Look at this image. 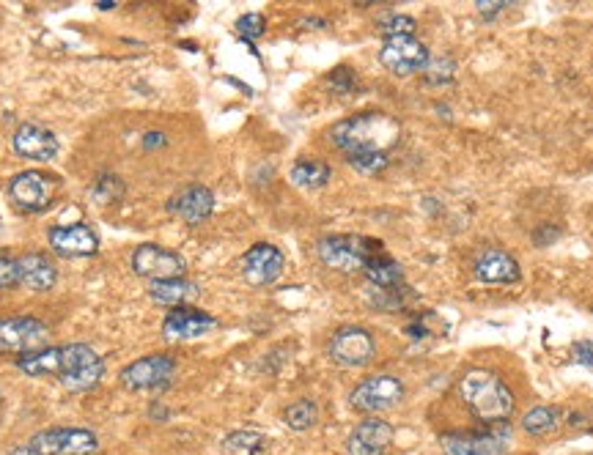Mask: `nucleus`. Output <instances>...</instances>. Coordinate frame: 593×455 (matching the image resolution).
Masks as SVG:
<instances>
[{
	"label": "nucleus",
	"mask_w": 593,
	"mask_h": 455,
	"mask_svg": "<svg viewBox=\"0 0 593 455\" xmlns=\"http://www.w3.org/2000/svg\"><path fill=\"white\" fill-rule=\"evenodd\" d=\"M399 138V121L388 113H379V110H366V113L349 116L330 129L333 146L344 151L346 157L363 154V151H385L388 154L399 143Z\"/></svg>",
	"instance_id": "f257e3e1"
},
{
	"label": "nucleus",
	"mask_w": 593,
	"mask_h": 455,
	"mask_svg": "<svg viewBox=\"0 0 593 455\" xmlns=\"http://www.w3.org/2000/svg\"><path fill=\"white\" fill-rule=\"evenodd\" d=\"M459 398L475 420L484 425L508 423V417L514 414V392L508 390V384L497 373L486 368L464 373L459 379Z\"/></svg>",
	"instance_id": "f03ea898"
},
{
	"label": "nucleus",
	"mask_w": 593,
	"mask_h": 455,
	"mask_svg": "<svg viewBox=\"0 0 593 455\" xmlns=\"http://www.w3.org/2000/svg\"><path fill=\"white\" fill-rule=\"evenodd\" d=\"M377 253H382V242L377 239H366V236H355V233H335V236H324L316 244V255L324 266H330L335 272L344 275H355L363 272L366 264Z\"/></svg>",
	"instance_id": "7ed1b4c3"
},
{
	"label": "nucleus",
	"mask_w": 593,
	"mask_h": 455,
	"mask_svg": "<svg viewBox=\"0 0 593 455\" xmlns=\"http://www.w3.org/2000/svg\"><path fill=\"white\" fill-rule=\"evenodd\" d=\"M58 354H61L58 381L69 392L94 390L99 381H102V376H105V360L91 346H86V343L58 346Z\"/></svg>",
	"instance_id": "20e7f679"
},
{
	"label": "nucleus",
	"mask_w": 593,
	"mask_h": 455,
	"mask_svg": "<svg viewBox=\"0 0 593 455\" xmlns=\"http://www.w3.org/2000/svg\"><path fill=\"white\" fill-rule=\"evenodd\" d=\"M445 455H506L511 447V425H486L484 431H453L440 436Z\"/></svg>",
	"instance_id": "39448f33"
},
{
	"label": "nucleus",
	"mask_w": 593,
	"mask_h": 455,
	"mask_svg": "<svg viewBox=\"0 0 593 455\" xmlns=\"http://www.w3.org/2000/svg\"><path fill=\"white\" fill-rule=\"evenodd\" d=\"M58 192V179L42 170H22L9 184V198L14 209L25 214H39L50 209Z\"/></svg>",
	"instance_id": "423d86ee"
},
{
	"label": "nucleus",
	"mask_w": 593,
	"mask_h": 455,
	"mask_svg": "<svg viewBox=\"0 0 593 455\" xmlns=\"http://www.w3.org/2000/svg\"><path fill=\"white\" fill-rule=\"evenodd\" d=\"M401 398H404V384L396 376H390V373L368 376V379L357 384L355 390L349 392V403L360 414L390 412L393 406H399Z\"/></svg>",
	"instance_id": "0eeeda50"
},
{
	"label": "nucleus",
	"mask_w": 593,
	"mask_h": 455,
	"mask_svg": "<svg viewBox=\"0 0 593 455\" xmlns=\"http://www.w3.org/2000/svg\"><path fill=\"white\" fill-rule=\"evenodd\" d=\"M25 445L36 455H94L99 439L88 428H47L33 434Z\"/></svg>",
	"instance_id": "6e6552de"
},
{
	"label": "nucleus",
	"mask_w": 593,
	"mask_h": 455,
	"mask_svg": "<svg viewBox=\"0 0 593 455\" xmlns=\"http://www.w3.org/2000/svg\"><path fill=\"white\" fill-rule=\"evenodd\" d=\"M50 329L39 318L17 316L0 318V354H31V351L47 349Z\"/></svg>",
	"instance_id": "1a4fd4ad"
},
{
	"label": "nucleus",
	"mask_w": 593,
	"mask_h": 455,
	"mask_svg": "<svg viewBox=\"0 0 593 455\" xmlns=\"http://www.w3.org/2000/svg\"><path fill=\"white\" fill-rule=\"evenodd\" d=\"M130 266L135 275L146 277L149 283H154V280H171V277H184V272H187V264H184L182 255L154 242L138 244L130 258Z\"/></svg>",
	"instance_id": "9d476101"
},
{
	"label": "nucleus",
	"mask_w": 593,
	"mask_h": 455,
	"mask_svg": "<svg viewBox=\"0 0 593 455\" xmlns=\"http://www.w3.org/2000/svg\"><path fill=\"white\" fill-rule=\"evenodd\" d=\"M327 354L341 368H363L377 354V340L363 327H341L330 338Z\"/></svg>",
	"instance_id": "9b49d317"
},
{
	"label": "nucleus",
	"mask_w": 593,
	"mask_h": 455,
	"mask_svg": "<svg viewBox=\"0 0 593 455\" xmlns=\"http://www.w3.org/2000/svg\"><path fill=\"white\" fill-rule=\"evenodd\" d=\"M176 376V360L171 354H149L121 371V384L132 392L162 390Z\"/></svg>",
	"instance_id": "f8f14e48"
},
{
	"label": "nucleus",
	"mask_w": 593,
	"mask_h": 455,
	"mask_svg": "<svg viewBox=\"0 0 593 455\" xmlns=\"http://www.w3.org/2000/svg\"><path fill=\"white\" fill-rule=\"evenodd\" d=\"M429 61H432L429 47H426L423 42H418L415 36H396V39H385L382 50H379V64L399 77L423 72V69L429 66Z\"/></svg>",
	"instance_id": "ddd939ff"
},
{
	"label": "nucleus",
	"mask_w": 593,
	"mask_h": 455,
	"mask_svg": "<svg viewBox=\"0 0 593 455\" xmlns=\"http://www.w3.org/2000/svg\"><path fill=\"white\" fill-rule=\"evenodd\" d=\"M283 269H286V258H283V253L275 244L267 242L253 244L248 253L242 255V261H239V272L245 277V283L253 288H264L278 283Z\"/></svg>",
	"instance_id": "4468645a"
},
{
	"label": "nucleus",
	"mask_w": 593,
	"mask_h": 455,
	"mask_svg": "<svg viewBox=\"0 0 593 455\" xmlns=\"http://www.w3.org/2000/svg\"><path fill=\"white\" fill-rule=\"evenodd\" d=\"M11 146L17 151V157L31 159V162H50L61 154V140L53 129L42 127V124H20L11 135Z\"/></svg>",
	"instance_id": "2eb2a0df"
},
{
	"label": "nucleus",
	"mask_w": 593,
	"mask_h": 455,
	"mask_svg": "<svg viewBox=\"0 0 593 455\" xmlns=\"http://www.w3.org/2000/svg\"><path fill=\"white\" fill-rule=\"evenodd\" d=\"M47 242L61 258H91L99 253L97 231L86 223L55 225L47 231Z\"/></svg>",
	"instance_id": "dca6fc26"
},
{
	"label": "nucleus",
	"mask_w": 593,
	"mask_h": 455,
	"mask_svg": "<svg viewBox=\"0 0 593 455\" xmlns=\"http://www.w3.org/2000/svg\"><path fill=\"white\" fill-rule=\"evenodd\" d=\"M168 212L176 214L187 225L206 223L215 212V192L204 184H190L168 201Z\"/></svg>",
	"instance_id": "f3484780"
},
{
	"label": "nucleus",
	"mask_w": 593,
	"mask_h": 455,
	"mask_svg": "<svg viewBox=\"0 0 593 455\" xmlns=\"http://www.w3.org/2000/svg\"><path fill=\"white\" fill-rule=\"evenodd\" d=\"M393 425L385 420H363L352 428V434L346 436V453L349 455H385L393 445Z\"/></svg>",
	"instance_id": "a211bd4d"
},
{
	"label": "nucleus",
	"mask_w": 593,
	"mask_h": 455,
	"mask_svg": "<svg viewBox=\"0 0 593 455\" xmlns=\"http://www.w3.org/2000/svg\"><path fill=\"white\" fill-rule=\"evenodd\" d=\"M217 327V318L198 310V307H173L171 313L162 321V332L165 338L171 340H195L204 338L206 332H212Z\"/></svg>",
	"instance_id": "6ab92c4d"
},
{
	"label": "nucleus",
	"mask_w": 593,
	"mask_h": 455,
	"mask_svg": "<svg viewBox=\"0 0 593 455\" xmlns=\"http://www.w3.org/2000/svg\"><path fill=\"white\" fill-rule=\"evenodd\" d=\"M473 272L481 283H492V286H497V283L508 286V283H517L519 277H522L517 258L503 253V250H484V253L475 258Z\"/></svg>",
	"instance_id": "aec40b11"
},
{
	"label": "nucleus",
	"mask_w": 593,
	"mask_h": 455,
	"mask_svg": "<svg viewBox=\"0 0 593 455\" xmlns=\"http://www.w3.org/2000/svg\"><path fill=\"white\" fill-rule=\"evenodd\" d=\"M58 283V269L44 253H25L20 258V286L28 291H50Z\"/></svg>",
	"instance_id": "412c9836"
},
{
	"label": "nucleus",
	"mask_w": 593,
	"mask_h": 455,
	"mask_svg": "<svg viewBox=\"0 0 593 455\" xmlns=\"http://www.w3.org/2000/svg\"><path fill=\"white\" fill-rule=\"evenodd\" d=\"M201 294V288L195 286L187 277H171V280H154L149 283V297L162 307H187L193 305Z\"/></svg>",
	"instance_id": "4be33fe9"
},
{
	"label": "nucleus",
	"mask_w": 593,
	"mask_h": 455,
	"mask_svg": "<svg viewBox=\"0 0 593 455\" xmlns=\"http://www.w3.org/2000/svg\"><path fill=\"white\" fill-rule=\"evenodd\" d=\"M363 275L368 277V283H371V286L382 288V291L404 286V269H401L399 261H393L385 250L368 261L366 269H363Z\"/></svg>",
	"instance_id": "5701e85b"
},
{
	"label": "nucleus",
	"mask_w": 593,
	"mask_h": 455,
	"mask_svg": "<svg viewBox=\"0 0 593 455\" xmlns=\"http://www.w3.org/2000/svg\"><path fill=\"white\" fill-rule=\"evenodd\" d=\"M289 176L302 190H322L324 184L330 181V176H333V170L322 159H297Z\"/></svg>",
	"instance_id": "b1692460"
},
{
	"label": "nucleus",
	"mask_w": 593,
	"mask_h": 455,
	"mask_svg": "<svg viewBox=\"0 0 593 455\" xmlns=\"http://www.w3.org/2000/svg\"><path fill=\"white\" fill-rule=\"evenodd\" d=\"M267 447H270V439L259 431H250V428L234 431L223 439V450L228 455H261Z\"/></svg>",
	"instance_id": "393cba45"
},
{
	"label": "nucleus",
	"mask_w": 593,
	"mask_h": 455,
	"mask_svg": "<svg viewBox=\"0 0 593 455\" xmlns=\"http://www.w3.org/2000/svg\"><path fill=\"white\" fill-rule=\"evenodd\" d=\"M558 425H561V409L555 406H536L522 417V431L530 436L552 434Z\"/></svg>",
	"instance_id": "a878e982"
},
{
	"label": "nucleus",
	"mask_w": 593,
	"mask_h": 455,
	"mask_svg": "<svg viewBox=\"0 0 593 455\" xmlns=\"http://www.w3.org/2000/svg\"><path fill=\"white\" fill-rule=\"evenodd\" d=\"M319 420V406L311 398H300V401L289 403L283 409V423L289 425L292 431H308Z\"/></svg>",
	"instance_id": "bb28decb"
},
{
	"label": "nucleus",
	"mask_w": 593,
	"mask_h": 455,
	"mask_svg": "<svg viewBox=\"0 0 593 455\" xmlns=\"http://www.w3.org/2000/svg\"><path fill=\"white\" fill-rule=\"evenodd\" d=\"M346 162L357 170V173H363V176H377L382 170L390 165V157L385 151H363V154H349Z\"/></svg>",
	"instance_id": "cd10ccee"
},
{
	"label": "nucleus",
	"mask_w": 593,
	"mask_h": 455,
	"mask_svg": "<svg viewBox=\"0 0 593 455\" xmlns=\"http://www.w3.org/2000/svg\"><path fill=\"white\" fill-rule=\"evenodd\" d=\"M379 33L385 39H396V36H412L415 33V20L407 14H388L379 20Z\"/></svg>",
	"instance_id": "c85d7f7f"
},
{
	"label": "nucleus",
	"mask_w": 593,
	"mask_h": 455,
	"mask_svg": "<svg viewBox=\"0 0 593 455\" xmlns=\"http://www.w3.org/2000/svg\"><path fill=\"white\" fill-rule=\"evenodd\" d=\"M91 195H94L97 203H116L124 195V181L119 176H110V173L108 176H99Z\"/></svg>",
	"instance_id": "c756f323"
},
{
	"label": "nucleus",
	"mask_w": 593,
	"mask_h": 455,
	"mask_svg": "<svg viewBox=\"0 0 593 455\" xmlns=\"http://www.w3.org/2000/svg\"><path fill=\"white\" fill-rule=\"evenodd\" d=\"M237 31L245 42H253V39L264 36V31H267V20H264L261 14H256V11H250V14H242L237 20Z\"/></svg>",
	"instance_id": "7c9ffc66"
},
{
	"label": "nucleus",
	"mask_w": 593,
	"mask_h": 455,
	"mask_svg": "<svg viewBox=\"0 0 593 455\" xmlns=\"http://www.w3.org/2000/svg\"><path fill=\"white\" fill-rule=\"evenodd\" d=\"M20 286V258L0 253V291Z\"/></svg>",
	"instance_id": "2f4dec72"
},
{
	"label": "nucleus",
	"mask_w": 593,
	"mask_h": 455,
	"mask_svg": "<svg viewBox=\"0 0 593 455\" xmlns=\"http://www.w3.org/2000/svg\"><path fill=\"white\" fill-rule=\"evenodd\" d=\"M453 69H456V64L453 61H429V66L423 69V75H426V80L432 85H443V83H451L453 80Z\"/></svg>",
	"instance_id": "473e14b6"
},
{
	"label": "nucleus",
	"mask_w": 593,
	"mask_h": 455,
	"mask_svg": "<svg viewBox=\"0 0 593 455\" xmlns=\"http://www.w3.org/2000/svg\"><path fill=\"white\" fill-rule=\"evenodd\" d=\"M330 85H333L338 94H349V91L357 85L355 72H352L349 66H338L333 75H330Z\"/></svg>",
	"instance_id": "72a5a7b5"
},
{
	"label": "nucleus",
	"mask_w": 593,
	"mask_h": 455,
	"mask_svg": "<svg viewBox=\"0 0 593 455\" xmlns=\"http://www.w3.org/2000/svg\"><path fill=\"white\" fill-rule=\"evenodd\" d=\"M572 357L574 362H580V365H585V368H591L593 371V346L588 343V340H583V343H574Z\"/></svg>",
	"instance_id": "f704fd0d"
},
{
	"label": "nucleus",
	"mask_w": 593,
	"mask_h": 455,
	"mask_svg": "<svg viewBox=\"0 0 593 455\" xmlns=\"http://www.w3.org/2000/svg\"><path fill=\"white\" fill-rule=\"evenodd\" d=\"M475 9H478L481 17L492 20V17H497L500 11L506 9V0H478V3H475Z\"/></svg>",
	"instance_id": "c9c22d12"
},
{
	"label": "nucleus",
	"mask_w": 593,
	"mask_h": 455,
	"mask_svg": "<svg viewBox=\"0 0 593 455\" xmlns=\"http://www.w3.org/2000/svg\"><path fill=\"white\" fill-rule=\"evenodd\" d=\"M162 143H165L162 132H149V135H146V140H143V146H146V149H154V146H162Z\"/></svg>",
	"instance_id": "e433bc0d"
},
{
	"label": "nucleus",
	"mask_w": 593,
	"mask_h": 455,
	"mask_svg": "<svg viewBox=\"0 0 593 455\" xmlns=\"http://www.w3.org/2000/svg\"><path fill=\"white\" fill-rule=\"evenodd\" d=\"M9 455H36V453H33V450L28 445H20V447H14V450H11Z\"/></svg>",
	"instance_id": "4c0bfd02"
}]
</instances>
